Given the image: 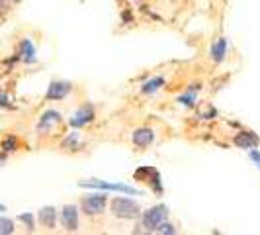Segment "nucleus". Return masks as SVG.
Wrapping results in <instances>:
<instances>
[{"mask_svg": "<svg viewBox=\"0 0 260 235\" xmlns=\"http://www.w3.org/2000/svg\"><path fill=\"white\" fill-rule=\"evenodd\" d=\"M110 212H112V216L116 220H127V222H131V220H137L143 210H141V206L133 198H127V194H123L112 198Z\"/></svg>", "mask_w": 260, "mask_h": 235, "instance_id": "f03ea898", "label": "nucleus"}, {"mask_svg": "<svg viewBox=\"0 0 260 235\" xmlns=\"http://www.w3.org/2000/svg\"><path fill=\"white\" fill-rule=\"evenodd\" d=\"M227 53H229V39L225 36H219L217 39L211 41L209 45V59L213 65H221L223 61L227 59Z\"/></svg>", "mask_w": 260, "mask_h": 235, "instance_id": "ddd939ff", "label": "nucleus"}, {"mask_svg": "<svg viewBox=\"0 0 260 235\" xmlns=\"http://www.w3.org/2000/svg\"><path fill=\"white\" fill-rule=\"evenodd\" d=\"M108 200H110L108 192L98 190V192L82 196L80 202H78V208H80V212H82L86 218H98V216H104L106 214Z\"/></svg>", "mask_w": 260, "mask_h": 235, "instance_id": "7ed1b4c3", "label": "nucleus"}, {"mask_svg": "<svg viewBox=\"0 0 260 235\" xmlns=\"http://www.w3.org/2000/svg\"><path fill=\"white\" fill-rule=\"evenodd\" d=\"M121 20H123V24H131V22H133L129 10H123V12H121Z\"/></svg>", "mask_w": 260, "mask_h": 235, "instance_id": "393cba45", "label": "nucleus"}, {"mask_svg": "<svg viewBox=\"0 0 260 235\" xmlns=\"http://www.w3.org/2000/svg\"><path fill=\"white\" fill-rule=\"evenodd\" d=\"M80 188H88V190H104V192H116V194H127V196H145L143 190L131 186L125 183H108L102 179H86V181H78Z\"/></svg>", "mask_w": 260, "mask_h": 235, "instance_id": "f257e3e1", "label": "nucleus"}, {"mask_svg": "<svg viewBox=\"0 0 260 235\" xmlns=\"http://www.w3.org/2000/svg\"><path fill=\"white\" fill-rule=\"evenodd\" d=\"M233 145L243 149V151H250V149L260 145V137L250 130H239L233 135Z\"/></svg>", "mask_w": 260, "mask_h": 235, "instance_id": "4468645a", "label": "nucleus"}, {"mask_svg": "<svg viewBox=\"0 0 260 235\" xmlns=\"http://www.w3.org/2000/svg\"><path fill=\"white\" fill-rule=\"evenodd\" d=\"M8 2H12V4H20L22 0H8Z\"/></svg>", "mask_w": 260, "mask_h": 235, "instance_id": "bb28decb", "label": "nucleus"}, {"mask_svg": "<svg viewBox=\"0 0 260 235\" xmlns=\"http://www.w3.org/2000/svg\"><path fill=\"white\" fill-rule=\"evenodd\" d=\"M204 89V82L202 80H192L186 89H184L182 94L176 96V102L184 108H196L198 106V94Z\"/></svg>", "mask_w": 260, "mask_h": 235, "instance_id": "f8f14e48", "label": "nucleus"}, {"mask_svg": "<svg viewBox=\"0 0 260 235\" xmlns=\"http://www.w3.org/2000/svg\"><path fill=\"white\" fill-rule=\"evenodd\" d=\"M155 141H156V131L151 126H139V128H135V130L131 131V143H133L135 149H139V151L149 149Z\"/></svg>", "mask_w": 260, "mask_h": 235, "instance_id": "1a4fd4ad", "label": "nucleus"}, {"mask_svg": "<svg viewBox=\"0 0 260 235\" xmlns=\"http://www.w3.org/2000/svg\"><path fill=\"white\" fill-rule=\"evenodd\" d=\"M84 147H86V143H84V137H82L80 130H73V128L69 133L63 135V139L59 143V149L63 153H80Z\"/></svg>", "mask_w": 260, "mask_h": 235, "instance_id": "9b49d317", "label": "nucleus"}, {"mask_svg": "<svg viewBox=\"0 0 260 235\" xmlns=\"http://www.w3.org/2000/svg\"><path fill=\"white\" fill-rule=\"evenodd\" d=\"M18 222L24 223V227H26L29 233H34V231H36V214H31V212H24V214H20V216H18Z\"/></svg>", "mask_w": 260, "mask_h": 235, "instance_id": "6ab92c4d", "label": "nucleus"}, {"mask_svg": "<svg viewBox=\"0 0 260 235\" xmlns=\"http://www.w3.org/2000/svg\"><path fill=\"white\" fill-rule=\"evenodd\" d=\"M6 161H8V153H4V151L0 149V167H2V165H4Z\"/></svg>", "mask_w": 260, "mask_h": 235, "instance_id": "a878e982", "label": "nucleus"}, {"mask_svg": "<svg viewBox=\"0 0 260 235\" xmlns=\"http://www.w3.org/2000/svg\"><path fill=\"white\" fill-rule=\"evenodd\" d=\"M215 118H217V110H215L213 106H209L206 112L200 114V120H206V122H211V120H215Z\"/></svg>", "mask_w": 260, "mask_h": 235, "instance_id": "5701e85b", "label": "nucleus"}, {"mask_svg": "<svg viewBox=\"0 0 260 235\" xmlns=\"http://www.w3.org/2000/svg\"><path fill=\"white\" fill-rule=\"evenodd\" d=\"M16 231V223L8 216H0V235H12Z\"/></svg>", "mask_w": 260, "mask_h": 235, "instance_id": "aec40b11", "label": "nucleus"}, {"mask_svg": "<svg viewBox=\"0 0 260 235\" xmlns=\"http://www.w3.org/2000/svg\"><path fill=\"white\" fill-rule=\"evenodd\" d=\"M0 149H2L4 153H16V151L20 149V137H18L16 133L4 135L2 141H0Z\"/></svg>", "mask_w": 260, "mask_h": 235, "instance_id": "a211bd4d", "label": "nucleus"}, {"mask_svg": "<svg viewBox=\"0 0 260 235\" xmlns=\"http://www.w3.org/2000/svg\"><path fill=\"white\" fill-rule=\"evenodd\" d=\"M139 220H141L143 233H155L156 227L165 222V220H169V206H167V204H156V206H151L149 210L141 212Z\"/></svg>", "mask_w": 260, "mask_h": 235, "instance_id": "20e7f679", "label": "nucleus"}, {"mask_svg": "<svg viewBox=\"0 0 260 235\" xmlns=\"http://www.w3.org/2000/svg\"><path fill=\"white\" fill-rule=\"evenodd\" d=\"M0 108H4V110H14L12 98H10L8 92H4V91H0Z\"/></svg>", "mask_w": 260, "mask_h": 235, "instance_id": "4be33fe9", "label": "nucleus"}, {"mask_svg": "<svg viewBox=\"0 0 260 235\" xmlns=\"http://www.w3.org/2000/svg\"><path fill=\"white\" fill-rule=\"evenodd\" d=\"M96 116H98L96 114V106L92 104V102H82L71 114V118L67 120V124L73 130H84V128H88V126H92L96 122Z\"/></svg>", "mask_w": 260, "mask_h": 235, "instance_id": "39448f33", "label": "nucleus"}, {"mask_svg": "<svg viewBox=\"0 0 260 235\" xmlns=\"http://www.w3.org/2000/svg\"><path fill=\"white\" fill-rule=\"evenodd\" d=\"M57 218H59V214H57L55 206H43L38 212V216H36L38 223L43 229H47V231H53L57 227Z\"/></svg>", "mask_w": 260, "mask_h": 235, "instance_id": "dca6fc26", "label": "nucleus"}, {"mask_svg": "<svg viewBox=\"0 0 260 235\" xmlns=\"http://www.w3.org/2000/svg\"><path fill=\"white\" fill-rule=\"evenodd\" d=\"M0 212H6V206H4V204H0Z\"/></svg>", "mask_w": 260, "mask_h": 235, "instance_id": "cd10ccee", "label": "nucleus"}, {"mask_svg": "<svg viewBox=\"0 0 260 235\" xmlns=\"http://www.w3.org/2000/svg\"><path fill=\"white\" fill-rule=\"evenodd\" d=\"M155 233H158V235H176V233H178V229H176V225H174V223H170L169 220H165V222L160 223V225L155 229Z\"/></svg>", "mask_w": 260, "mask_h": 235, "instance_id": "412c9836", "label": "nucleus"}, {"mask_svg": "<svg viewBox=\"0 0 260 235\" xmlns=\"http://www.w3.org/2000/svg\"><path fill=\"white\" fill-rule=\"evenodd\" d=\"M165 86H167V77L165 75H151V77H147L141 82L139 92L143 96H155L156 92L160 91V89H165Z\"/></svg>", "mask_w": 260, "mask_h": 235, "instance_id": "2eb2a0df", "label": "nucleus"}, {"mask_svg": "<svg viewBox=\"0 0 260 235\" xmlns=\"http://www.w3.org/2000/svg\"><path fill=\"white\" fill-rule=\"evenodd\" d=\"M59 222L67 233H75L80 229V208L77 204H65L59 212Z\"/></svg>", "mask_w": 260, "mask_h": 235, "instance_id": "6e6552de", "label": "nucleus"}, {"mask_svg": "<svg viewBox=\"0 0 260 235\" xmlns=\"http://www.w3.org/2000/svg\"><path fill=\"white\" fill-rule=\"evenodd\" d=\"M248 157H250V161L256 165V169L260 170V151L258 149H256V147H254V149H250V151H248Z\"/></svg>", "mask_w": 260, "mask_h": 235, "instance_id": "b1692460", "label": "nucleus"}, {"mask_svg": "<svg viewBox=\"0 0 260 235\" xmlns=\"http://www.w3.org/2000/svg\"><path fill=\"white\" fill-rule=\"evenodd\" d=\"M16 53H18V57H20V63H22V65L29 67L38 63V49H36L34 41L27 38V36L20 38L18 45H16Z\"/></svg>", "mask_w": 260, "mask_h": 235, "instance_id": "9d476101", "label": "nucleus"}, {"mask_svg": "<svg viewBox=\"0 0 260 235\" xmlns=\"http://www.w3.org/2000/svg\"><path fill=\"white\" fill-rule=\"evenodd\" d=\"M145 184L149 186V190H151L156 198H160V196L165 194V184H162V177H160L158 169H153V172L149 174V179H147Z\"/></svg>", "mask_w": 260, "mask_h": 235, "instance_id": "f3484780", "label": "nucleus"}, {"mask_svg": "<svg viewBox=\"0 0 260 235\" xmlns=\"http://www.w3.org/2000/svg\"><path fill=\"white\" fill-rule=\"evenodd\" d=\"M75 91V84L71 80L63 78H53L45 92V102H63L71 96V92Z\"/></svg>", "mask_w": 260, "mask_h": 235, "instance_id": "0eeeda50", "label": "nucleus"}, {"mask_svg": "<svg viewBox=\"0 0 260 235\" xmlns=\"http://www.w3.org/2000/svg\"><path fill=\"white\" fill-rule=\"evenodd\" d=\"M61 124H63V112L55 110V108H47L39 114L38 124H36V133L38 135H49Z\"/></svg>", "mask_w": 260, "mask_h": 235, "instance_id": "423d86ee", "label": "nucleus"}]
</instances>
